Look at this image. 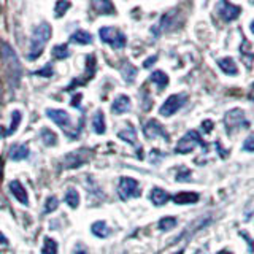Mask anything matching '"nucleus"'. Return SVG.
Returning <instances> with one entry per match:
<instances>
[{"instance_id": "nucleus-1", "label": "nucleus", "mask_w": 254, "mask_h": 254, "mask_svg": "<svg viewBox=\"0 0 254 254\" xmlns=\"http://www.w3.org/2000/svg\"><path fill=\"white\" fill-rule=\"evenodd\" d=\"M51 38V26L48 22H42L34 29L30 37V50L27 54L29 61H35L37 58H40L45 50L46 43L50 42Z\"/></svg>"}, {"instance_id": "nucleus-2", "label": "nucleus", "mask_w": 254, "mask_h": 254, "mask_svg": "<svg viewBox=\"0 0 254 254\" xmlns=\"http://www.w3.org/2000/svg\"><path fill=\"white\" fill-rule=\"evenodd\" d=\"M3 59L6 62L8 67V73H10V79H11V86H18L19 79H21V64L18 56L14 54V51L11 50L10 45H3Z\"/></svg>"}, {"instance_id": "nucleus-3", "label": "nucleus", "mask_w": 254, "mask_h": 254, "mask_svg": "<svg viewBox=\"0 0 254 254\" xmlns=\"http://www.w3.org/2000/svg\"><path fill=\"white\" fill-rule=\"evenodd\" d=\"M99 35L103 43H108L115 50H123L126 46V35L116 27H102L99 30Z\"/></svg>"}, {"instance_id": "nucleus-4", "label": "nucleus", "mask_w": 254, "mask_h": 254, "mask_svg": "<svg viewBox=\"0 0 254 254\" xmlns=\"http://www.w3.org/2000/svg\"><path fill=\"white\" fill-rule=\"evenodd\" d=\"M195 146H202L205 148V143L202 141L200 135H198L195 130H189L185 137H181V140L178 141L177 148H175V153L178 154H188L190 153Z\"/></svg>"}, {"instance_id": "nucleus-5", "label": "nucleus", "mask_w": 254, "mask_h": 254, "mask_svg": "<svg viewBox=\"0 0 254 254\" xmlns=\"http://www.w3.org/2000/svg\"><path fill=\"white\" fill-rule=\"evenodd\" d=\"M186 99H188V95L185 92L170 95V97H167V100L162 103V107L159 108V113H161L162 116H165V118L175 115L186 103Z\"/></svg>"}, {"instance_id": "nucleus-6", "label": "nucleus", "mask_w": 254, "mask_h": 254, "mask_svg": "<svg viewBox=\"0 0 254 254\" xmlns=\"http://www.w3.org/2000/svg\"><path fill=\"white\" fill-rule=\"evenodd\" d=\"M118 194L123 200H129L132 197H138L140 195V188H138V181L129 178V177H123L119 180V186H118Z\"/></svg>"}, {"instance_id": "nucleus-7", "label": "nucleus", "mask_w": 254, "mask_h": 254, "mask_svg": "<svg viewBox=\"0 0 254 254\" xmlns=\"http://www.w3.org/2000/svg\"><path fill=\"white\" fill-rule=\"evenodd\" d=\"M91 157V151L87 149H78V151H71L65 157H64V167L65 169H78L83 164H86Z\"/></svg>"}, {"instance_id": "nucleus-8", "label": "nucleus", "mask_w": 254, "mask_h": 254, "mask_svg": "<svg viewBox=\"0 0 254 254\" xmlns=\"http://www.w3.org/2000/svg\"><path fill=\"white\" fill-rule=\"evenodd\" d=\"M46 115L48 118L51 119L54 124H58L64 132H68L71 129V118L68 116L67 111L59 110V108H48L46 110Z\"/></svg>"}, {"instance_id": "nucleus-9", "label": "nucleus", "mask_w": 254, "mask_h": 254, "mask_svg": "<svg viewBox=\"0 0 254 254\" xmlns=\"http://www.w3.org/2000/svg\"><path fill=\"white\" fill-rule=\"evenodd\" d=\"M224 126L227 127V132H232L237 127H242V126H248V121H246L245 113L242 110H230L226 113L224 116Z\"/></svg>"}, {"instance_id": "nucleus-10", "label": "nucleus", "mask_w": 254, "mask_h": 254, "mask_svg": "<svg viewBox=\"0 0 254 254\" xmlns=\"http://www.w3.org/2000/svg\"><path fill=\"white\" fill-rule=\"evenodd\" d=\"M143 133H145L146 138H156V137H164L165 141H169V133L165 132L164 127L159 124L156 119H149V121L143 127Z\"/></svg>"}, {"instance_id": "nucleus-11", "label": "nucleus", "mask_w": 254, "mask_h": 254, "mask_svg": "<svg viewBox=\"0 0 254 254\" xmlns=\"http://www.w3.org/2000/svg\"><path fill=\"white\" fill-rule=\"evenodd\" d=\"M218 11H219L221 18L224 21H234V19L238 18V16H240L242 8L234 5V3H230V2H226V0H224V2L218 3Z\"/></svg>"}, {"instance_id": "nucleus-12", "label": "nucleus", "mask_w": 254, "mask_h": 254, "mask_svg": "<svg viewBox=\"0 0 254 254\" xmlns=\"http://www.w3.org/2000/svg\"><path fill=\"white\" fill-rule=\"evenodd\" d=\"M10 190H11V194L16 197V200H19L22 205H29V195L26 192V189H24V186L21 185V181L18 180H13L10 183Z\"/></svg>"}, {"instance_id": "nucleus-13", "label": "nucleus", "mask_w": 254, "mask_h": 254, "mask_svg": "<svg viewBox=\"0 0 254 254\" xmlns=\"http://www.w3.org/2000/svg\"><path fill=\"white\" fill-rule=\"evenodd\" d=\"M129 110H130V99L127 97V95H118L113 102V105H111V111L116 115H123Z\"/></svg>"}, {"instance_id": "nucleus-14", "label": "nucleus", "mask_w": 254, "mask_h": 254, "mask_svg": "<svg viewBox=\"0 0 254 254\" xmlns=\"http://www.w3.org/2000/svg\"><path fill=\"white\" fill-rule=\"evenodd\" d=\"M172 198L177 205H192L198 200V194L192 192V190H186V192H178Z\"/></svg>"}, {"instance_id": "nucleus-15", "label": "nucleus", "mask_w": 254, "mask_h": 254, "mask_svg": "<svg viewBox=\"0 0 254 254\" xmlns=\"http://www.w3.org/2000/svg\"><path fill=\"white\" fill-rule=\"evenodd\" d=\"M218 65L219 68L224 71L226 75H230V76H234L238 73V68H237V64L232 58H224V59H219L218 61Z\"/></svg>"}, {"instance_id": "nucleus-16", "label": "nucleus", "mask_w": 254, "mask_h": 254, "mask_svg": "<svg viewBox=\"0 0 254 254\" xmlns=\"http://www.w3.org/2000/svg\"><path fill=\"white\" fill-rule=\"evenodd\" d=\"M170 198L169 192L161 188H154L153 190H151V202H153L156 206H161V205H165L167 200Z\"/></svg>"}, {"instance_id": "nucleus-17", "label": "nucleus", "mask_w": 254, "mask_h": 254, "mask_svg": "<svg viewBox=\"0 0 254 254\" xmlns=\"http://www.w3.org/2000/svg\"><path fill=\"white\" fill-rule=\"evenodd\" d=\"M29 148L26 145H13L10 148V159L11 161H22V159L29 157Z\"/></svg>"}, {"instance_id": "nucleus-18", "label": "nucleus", "mask_w": 254, "mask_h": 254, "mask_svg": "<svg viewBox=\"0 0 254 254\" xmlns=\"http://www.w3.org/2000/svg\"><path fill=\"white\" fill-rule=\"evenodd\" d=\"M71 43H79V45H91L92 43V35L86 30H76L70 37Z\"/></svg>"}, {"instance_id": "nucleus-19", "label": "nucleus", "mask_w": 254, "mask_h": 254, "mask_svg": "<svg viewBox=\"0 0 254 254\" xmlns=\"http://www.w3.org/2000/svg\"><path fill=\"white\" fill-rule=\"evenodd\" d=\"M149 79H151L153 83L157 84L159 91L165 89L167 84H169V76H167V73H165V71H162V70H156V71H153V73H151V76H149Z\"/></svg>"}, {"instance_id": "nucleus-20", "label": "nucleus", "mask_w": 254, "mask_h": 254, "mask_svg": "<svg viewBox=\"0 0 254 254\" xmlns=\"http://www.w3.org/2000/svg\"><path fill=\"white\" fill-rule=\"evenodd\" d=\"M92 129H94L95 133H99V135L105 133V130H107L105 118H103V113H102L100 110H99L97 113L94 115V118H92Z\"/></svg>"}, {"instance_id": "nucleus-21", "label": "nucleus", "mask_w": 254, "mask_h": 254, "mask_svg": "<svg viewBox=\"0 0 254 254\" xmlns=\"http://www.w3.org/2000/svg\"><path fill=\"white\" fill-rule=\"evenodd\" d=\"M91 232L95 235V237H99V238H105L110 235V229L107 226V222L105 221H97V222H94L92 227H91Z\"/></svg>"}, {"instance_id": "nucleus-22", "label": "nucleus", "mask_w": 254, "mask_h": 254, "mask_svg": "<svg viewBox=\"0 0 254 254\" xmlns=\"http://www.w3.org/2000/svg\"><path fill=\"white\" fill-rule=\"evenodd\" d=\"M118 137L121 140H124V141H127V143H130V145H137V132H135V129L132 126H129L127 129L119 132Z\"/></svg>"}, {"instance_id": "nucleus-23", "label": "nucleus", "mask_w": 254, "mask_h": 254, "mask_svg": "<svg viewBox=\"0 0 254 254\" xmlns=\"http://www.w3.org/2000/svg\"><path fill=\"white\" fill-rule=\"evenodd\" d=\"M40 135H42V140H43V143L46 146H54L56 143H58V135H56L51 129H48V127L42 129Z\"/></svg>"}, {"instance_id": "nucleus-24", "label": "nucleus", "mask_w": 254, "mask_h": 254, "mask_svg": "<svg viewBox=\"0 0 254 254\" xmlns=\"http://www.w3.org/2000/svg\"><path fill=\"white\" fill-rule=\"evenodd\" d=\"M42 254H58V242L53 240L50 237H46L43 242Z\"/></svg>"}, {"instance_id": "nucleus-25", "label": "nucleus", "mask_w": 254, "mask_h": 254, "mask_svg": "<svg viewBox=\"0 0 254 254\" xmlns=\"http://www.w3.org/2000/svg\"><path fill=\"white\" fill-rule=\"evenodd\" d=\"M121 71H123V76L127 83H132L135 79V75H137V68H135L133 65H130V64H127V62H124Z\"/></svg>"}, {"instance_id": "nucleus-26", "label": "nucleus", "mask_w": 254, "mask_h": 254, "mask_svg": "<svg viewBox=\"0 0 254 254\" xmlns=\"http://www.w3.org/2000/svg\"><path fill=\"white\" fill-rule=\"evenodd\" d=\"M68 54H70V51H68V46L67 45H58V46L53 48V58L54 59L62 61V59L68 58Z\"/></svg>"}, {"instance_id": "nucleus-27", "label": "nucleus", "mask_w": 254, "mask_h": 254, "mask_svg": "<svg viewBox=\"0 0 254 254\" xmlns=\"http://www.w3.org/2000/svg\"><path fill=\"white\" fill-rule=\"evenodd\" d=\"M65 202L68 203V206H71V208H76V206L79 205V194L76 192L75 189H67Z\"/></svg>"}, {"instance_id": "nucleus-28", "label": "nucleus", "mask_w": 254, "mask_h": 254, "mask_svg": "<svg viewBox=\"0 0 254 254\" xmlns=\"http://www.w3.org/2000/svg\"><path fill=\"white\" fill-rule=\"evenodd\" d=\"M157 226H159V229H161V230L167 232V230H170V229H173L175 226H177V219L172 218V216H165V218H162L161 221H159Z\"/></svg>"}, {"instance_id": "nucleus-29", "label": "nucleus", "mask_w": 254, "mask_h": 254, "mask_svg": "<svg viewBox=\"0 0 254 254\" xmlns=\"http://www.w3.org/2000/svg\"><path fill=\"white\" fill-rule=\"evenodd\" d=\"M70 6H71L70 2H62V0H59V2H56V5H54L56 18H62V16L67 13V10H68Z\"/></svg>"}, {"instance_id": "nucleus-30", "label": "nucleus", "mask_w": 254, "mask_h": 254, "mask_svg": "<svg viewBox=\"0 0 254 254\" xmlns=\"http://www.w3.org/2000/svg\"><path fill=\"white\" fill-rule=\"evenodd\" d=\"M21 111H13L11 113V126H10V129L6 130V137L8 135H11L16 129H18V126H19V123H21Z\"/></svg>"}, {"instance_id": "nucleus-31", "label": "nucleus", "mask_w": 254, "mask_h": 254, "mask_svg": "<svg viewBox=\"0 0 254 254\" xmlns=\"http://www.w3.org/2000/svg\"><path fill=\"white\" fill-rule=\"evenodd\" d=\"M94 6L97 8V11L102 14H111L115 11L113 5H111L110 2H94Z\"/></svg>"}, {"instance_id": "nucleus-32", "label": "nucleus", "mask_w": 254, "mask_h": 254, "mask_svg": "<svg viewBox=\"0 0 254 254\" xmlns=\"http://www.w3.org/2000/svg\"><path fill=\"white\" fill-rule=\"evenodd\" d=\"M59 206V200H58V197H48L46 198V203H45V213H53L56 208Z\"/></svg>"}, {"instance_id": "nucleus-33", "label": "nucleus", "mask_w": 254, "mask_h": 254, "mask_svg": "<svg viewBox=\"0 0 254 254\" xmlns=\"http://www.w3.org/2000/svg\"><path fill=\"white\" fill-rule=\"evenodd\" d=\"M34 75H40V76H45V78H50V76H53V67H51V64H46L45 68L34 71Z\"/></svg>"}, {"instance_id": "nucleus-34", "label": "nucleus", "mask_w": 254, "mask_h": 254, "mask_svg": "<svg viewBox=\"0 0 254 254\" xmlns=\"http://www.w3.org/2000/svg\"><path fill=\"white\" fill-rule=\"evenodd\" d=\"M243 149L250 151V153H254V133H251L250 137L243 141Z\"/></svg>"}, {"instance_id": "nucleus-35", "label": "nucleus", "mask_w": 254, "mask_h": 254, "mask_svg": "<svg viewBox=\"0 0 254 254\" xmlns=\"http://www.w3.org/2000/svg\"><path fill=\"white\" fill-rule=\"evenodd\" d=\"M156 61H157V56H151L149 59H146V61H145V64H143V65H145V67L148 68V67L153 65V64H154Z\"/></svg>"}, {"instance_id": "nucleus-36", "label": "nucleus", "mask_w": 254, "mask_h": 254, "mask_svg": "<svg viewBox=\"0 0 254 254\" xmlns=\"http://www.w3.org/2000/svg\"><path fill=\"white\" fill-rule=\"evenodd\" d=\"M189 175H190V172H189V170H185L183 173H178V175H177V181H186V178H185V177H189Z\"/></svg>"}, {"instance_id": "nucleus-37", "label": "nucleus", "mask_w": 254, "mask_h": 254, "mask_svg": "<svg viewBox=\"0 0 254 254\" xmlns=\"http://www.w3.org/2000/svg\"><path fill=\"white\" fill-rule=\"evenodd\" d=\"M202 127H203V132H210V130H213V123L211 121H203Z\"/></svg>"}, {"instance_id": "nucleus-38", "label": "nucleus", "mask_w": 254, "mask_h": 254, "mask_svg": "<svg viewBox=\"0 0 254 254\" xmlns=\"http://www.w3.org/2000/svg\"><path fill=\"white\" fill-rule=\"evenodd\" d=\"M79 100H81V94H75L73 99H71V105H73V107H79Z\"/></svg>"}, {"instance_id": "nucleus-39", "label": "nucleus", "mask_w": 254, "mask_h": 254, "mask_svg": "<svg viewBox=\"0 0 254 254\" xmlns=\"http://www.w3.org/2000/svg\"><path fill=\"white\" fill-rule=\"evenodd\" d=\"M0 245H3V246L8 245V238H6L2 232H0Z\"/></svg>"}, {"instance_id": "nucleus-40", "label": "nucleus", "mask_w": 254, "mask_h": 254, "mask_svg": "<svg viewBox=\"0 0 254 254\" xmlns=\"http://www.w3.org/2000/svg\"><path fill=\"white\" fill-rule=\"evenodd\" d=\"M75 254H87V253H86V250L83 248V246H76Z\"/></svg>"}, {"instance_id": "nucleus-41", "label": "nucleus", "mask_w": 254, "mask_h": 254, "mask_svg": "<svg viewBox=\"0 0 254 254\" xmlns=\"http://www.w3.org/2000/svg\"><path fill=\"white\" fill-rule=\"evenodd\" d=\"M218 254H232V253H229V251H219Z\"/></svg>"}, {"instance_id": "nucleus-42", "label": "nucleus", "mask_w": 254, "mask_h": 254, "mask_svg": "<svg viewBox=\"0 0 254 254\" xmlns=\"http://www.w3.org/2000/svg\"><path fill=\"white\" fill-rule=\"evenodd\" d=\"M251 32H253V34H254V21L251 22Z\"/></svg>"}, {"instance_id": "nucleus-43", "label": "nucleus", "mask_w": 254, "mask_h": 254, "mask_svg": "<svg viewBox=\"0 0 254 254\" xmlns=\"http://www.w3.org/2000/svg\"><path fill=\"white\" fill-rule=\"evenodd\" d=\"M194 254H205V253H203V251H200V250H198V251H195Z\"/></svg>"}, {"instance_id": "nucleus-44", "label": "nucleus", "mask_w": 254, "mask_h": 254, "mask_svg": "<svg viewBox=\"0 0 254 254\" xmlns=\"http://www.w3.org/2000/svg\"><path fill=\"white\" fill-rule=\"evenodd\" d=\"M177 254H183V250H181V251H178V253H177Z\"/></svg>"}]
</instances>
